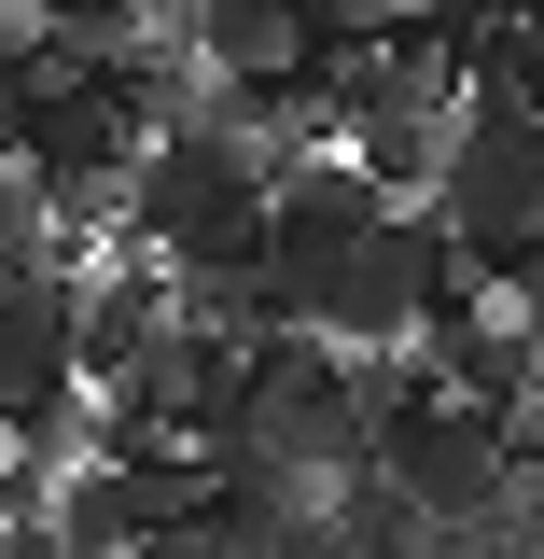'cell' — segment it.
<instances>
[{"label":"cell","mask_w":544,"mask_h":559,"mask_svg":"<svg viewBox=\"0 0 544 559\" xmlns=\"http://www.w3.org/2000/svg\"><path fill=\"white\" fill-rule=\"evenodd\" d=\"M531 14H544V0H531Z\"/></svg>","instance_id":"cell-17"},{"label":"cell","mask_w":544,"mask_h":559,"mask_svg":"<svg viewBox=\"0 0 544 559\" xmlns=\"http://www.w3.org/2000/svg\"><path fill=\"white\" fill-rule=\"evenodd\" d=\"M336 140H349V168H363L391 210H433V182H447V112H391V98H363Z\"/></svg>","instance_id":"cell-9"},{"label":"cell","mask_w":544,"mask_h":559,"mask_svg":"<svg viewBox=\"0 0 544 559\" xmlns=\"http://www.w3.org/2000/svg\"><path fill=\"white\" fill-rule=\"evenodd\" d=\"M28 14H43V0H28Z\"/></svg>","instance_id":"cell-16"},{"label":"cell","mask_w":544,"mask_h":559,"mask_svg":"<svg viewBox=\"0 0 544 559\" xmlns=\"http://www.w3.org/2000/svg\"><path fill=\"white\" fill-rule=\"evenodd\" d=\"M419 378H433V392H447V406H517V392H531L544 364H531V336H517V308H503V294H488L475 322H447V336H419Z\"/></svg>","instance_id":"cell-7"},{"label":"cell","mask_w":544,"mask_h":559,"mask_svg":"<svg viewBox=\"0 0 544 559\" xmlns=\"http://www.w3.org/2000/svg\"><path fill=\"white\" fill-rule=\"evenodd\" d=\"M419 252H433L419 210H391L377 238H349L336 280H322V308H307V336L322 349H419Z\"/></svg>","instance_id":"cell-5"},{"label":"cell","mask_w":544,"mask_h":559,"mask_svg":"<svg viewBox=\"0 0 544 559\" xmlns=\"http://www.w3.org/2000/svg\"><path fill=\"white\" fill-rule=\"evenodd\" d=\"M154 336H168V266H140V252H126V266L70 280V378H84V392H112Z\"/></svg>","instance_id":"cell-6"},{"label":"cell","mask_w":544,"mask_h":559,"mask_svg":"<svg viewBox=\"0 0 544 559\" xmlns=\"http://www.w3.org/2000/svg\"><path fill=\"white\" fill-rule=\"evenodd\" d=\"M503 448H517V462H531V476H544V378H531V392H517V406H503Z\"/></svg>","instance_id":"cell-15"},{"label":"cell","mask_w":544,"mask_h":559,"mask_svg":"<svg viewBox=\"0 0 544 559\" xmlns=\"http://www.w3.org/2000/svg\"><path fill=\"white\" fill-rule=\"evenodd\" d=\"M70 406H84V378H70V266H0V448L57 433Z\"/></svg>","instance_id":"cell-4"},{"label":"cell","mask_w":544,"mask_h":559,"mask_svg":"<svg viewBox=\"0 0 544 559\" xmlns=\"http://www.w3.org/2000/svg\"><path fill=\"white\" fill-rule=\"evenodd\" d=\"M43 532H57L70 559H126V546H140V503H126V476H112V462H57Z\"/></svg>","instance_id":"cell-10"},{"label":"cell","mask_w":544,"mask_h":559,"mask_svg":"<svg viewBox=\"0 0 544 559\" xmlns=\"http://www.w3.org/2000/svg\"><path fill=\"white\" fill-rule=\"evenodd\" d=\"M307 518H322L307 476H279V462H252V448H209V532H223L238 559H266L279 532H307Z\"/></svg>","instance_id":"cell-8"},{"label":"cell","mask_w":544,"mask_h":559,"mask_svg":"<svg viewBox=\"0 0 544 559\" xmlns=\"http://www.w3.org/2000/svg\"><path fill=\"white\" fill-rule=\"evenodd\" d=\"M126 559H238V546H223V532H209V518H168V532H140Z\"/></svg>","instance_id":"cell-14"},{"label":"cell","mask_w":544,"mask_h":559,"mask_svg":"<svg viewBox=\"0 0 544 559\" xmlns=\"http://www.w3.org/2000/svg\"><path fill=\"white\" fill-rule=\"evenodd\" d=\"M0 266H70L57 238H43V197H28V168L0 154Z\"/></svg>","instance_id":"cell-13"},{"label":"cell","mask_w":544,"mask_h":559,"mask_svg":"<svg viewBox=\"0 0 544 559\" xmlns=\"http://www.w3.org/2000/svg\"><path fill=\"white\" fill-rule=\"evenodd\" d=\"M363 476H391L419 518L447 532V518H488V503L517 489V448H503V419H488V406H447V392H433V406H406L391 433H377Z\"/></svg>","instance_id":"cell-3"},{"label":"cell","mask_w":544,"mask_h":559,"mask_svg":"<svg viewBox=\"0 0 544 559\" xmlns=\"http://www.w3.org/2000/svg\"><path fill=\"white\" fill-rule=\"evenodd\" d=\"M223 448H252V462H279L307 489H336V476L377 462V433H363V406H349V378H336L322 336H266L252 349V392H238V433Z\"/></svg>","instance_id":"cell-2"},{"label":"cell","mask_w":544,"mask_h":559,"mask_svg":"<svg viewBox=\"0 0 544 559\" xmlns=\"http://www.w3.org/2000/svg\"><path fill=\"white\" fill-rule=\"evenodd\" d=\"M475 84L503 98V112H531V127H544V14H517V28L488 43V57H475Z\"/></svg>","instance_id":"cell-12"},{"label":"cell","mask_w":544,"mask_h":559,"mask_svg":"<svg viewBox=\"0 0 544 559\" xmlns=\"http://www.w3.org/2000/svg\"><path fill=\"white\" fill-rule=\"evenodd\" d=\"M433 224L488 266V294L544 252V127H531V112H503L488 84L447 112V182H433Z\"/></svg>","instance_id":"cell-1"},{"label":"cell","mask_w":544,"mask_h":559,"mask_svg":"<svg viewBox=\"0 0 544 559\" xmlns=\"http://www.w3.org/2000/svg\"><path fill=\"white\" fill-rule=\"evenodd\" d=\"M322 532H336V546H363V559H419V546H433V518H419V503H406L391 476H336Z\"/></svg>","instance_id":"cell-11"}]
</instances>
